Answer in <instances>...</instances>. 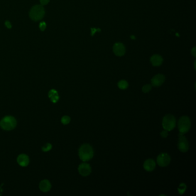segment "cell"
I'll use <instances>...</instances> for the list:
<instances>
[{"mask_svg":"<svg viewBox=\"0 0 196 196\" xmlns=\"http://www.w3.org/2000/svg\"><path fill=\"white\" fill-rule=\"evenodd\" d=\"M17 162L21 166L26 167L29 164V158L26 154H22L18 156L17 158Z\"/></svg>","mask_w":196,"mask_h":196,"instance_id":"cell-11","label":"cell"},{"mask_svg":"<svg viewBox=\"0 0 196 196\" xmlns=\"http://www.w3.org/2000/svg\"><path fill=\"white\" fill-rule=\"evenodd\" d=\"M178 128L179 133L185 134L189 132L191 128V121L187 116L181 117L178 122Z\"/></svg>","mask_w":196,"mask_h":196,"instance_id":"cell-4","label":"cell"},{"mask_svg":"<svg viewBox=\"0 0 196 196\" xmlns=\"http://www.w3.org/2000/svg\"><path fill=\"white\" fill-rule=\"evenodd\" d=\"M176 119L173 115L167 114L165 115L162 120L163 128L165 130L171 131L176 127Z\"/></svg>","mask_w":196,"mask_h":196,"instance_id":"cell-5","label":"cell"},{"mask_svg":"<svg viewBox=\"0 0 196 196\" xmlns=\"http://www.w3.org/2000/svg\"><path fill=\"white\" fill-rule=\"evenodd\" d=\"M186 189H187V186H186V185L185 183H181L179 185V186H178V193H179V194L182 195V194H183L185 193V191H186Z\"/></svg>","mask_w":196,"mask_h":196,"instance_id":"cell-17","label":"cell"},{"mask_svg":"<svg viewBox=\"0 0 196 196\" xmlns=\"http://www.w3.org/2000/svg\"><path fill=\"white\" fill-rule=\"evenodd\" d=\"M78 155L83 162H87L92 159L94 156V151L89 144L82 145L78 150Z\"/></svg>","mask_w":196,"mask_h":196,"instance_id":"cell-1","label":"cell"},{"mask_svg":"<svg viewBox=\"0 0 196 196\" xmlns=\"http://www.w3.org/2000/svg\"><path fill=\"white\" fill-rule=\"evenodd\" d=\"M118 87L121 90H125L128 87V83L125 80H121L117 83Z\"/></svg>","mask_w":196,"mask_h":196,"instance_id":"cell-16","label":"cell"},{"mask_svg":"<svg viewBox=\"0 0 196 196\" xmlns=\"http://www.w3.org/2000/svg\"><path fill=\"white\" fill-rule=\"evenodd\" d=\"M192 51H193V54H192L194 56H196V54H195V47L193 48Z\"/></svg>","mask_w":196,"mask_h":196,"instance_id":"cell-25","label":"cell"},{"mask_svg":"<svg viewBox=\"0 0 196 196\" xmlns=\"http://www.w3.org/2000/svg\"><path fill=\"white\" fill-rule=\"evenodd\" d=\"M45 15V10L43 6L41 5H36L32 7L29 12V17L35 21H40Z\"/></svg>","mask_w":196,"mask_h":196,"instance_id":"cell-2","label":"cell"},{"mask_svg":"<svg viewBox=\"0 0 196 196\" xmlns=\"http://www.w3.org/2000/svg\"><path fill=\"white\" fill-rule=\"evenodd\" d=\"M115 54L118 56H122L125 53V48L121 43H115L113 47Z\"/></svg>","mask_w":196,"mask_h":196,"instance_id":"cell-10","label":"cell"},{"mask_svg":"<svg viewBox=\"0 0 196 196\" xmlns=\"http://www.w3.org/2000/svg\"><path fill=\"white\" fill-rule=\"evenodd\" d=\"M71 121V118L68 116H64L61 119V122L64 125H67Z\"/></svg>","mask_w":196,"mask_h":196,"instance_id":"cell-18","label":"cell"},{"mask_svg":"<svg viewBox=\"0 0 196 196\" xmlns=\"http://www.w3.org/2000/svg\"><path fill=\"white\" fill-rule=\"evenodd\" d=\"M5 25L7 27V28L8 29H11L12 28V24L9 21H6L5 22Z\"/></svg>","mask_w":196,"mask_h":196,"instance_id":"cell-24","label":"cell"},{"mask_svg":"<svg viewBox=\"0 0 196 196\" xmlns=\"http://www.w3.org/2000/svg\"><path fill=\"white\" fill-rule=\"evenodd\" d=\"M39 188L43 192H47L51 188V185L50 181L47 179L41 181L39 184Z\"/></svg>","mask_w":196,"mask_h":196,"instance_id":"cell-14","label":"cell"},{"mask_svg":"<svg viewBox=\"0 0 196 196\" xmlns=\"http://www.w3.org/2000/svg\"><path fill=\"white\" fill-rule=\"evenodd\" d=\"M165 81V77L162 74L154 76L151 79V85L154 87H159Z\"/></svg>","mask_w":196,"mask_h":196,"instance_id":"cell-9","label":"cell"},{"mask_svg":"<svg viewBox=\"0 0 196 196\" xmlns=\"http://www.w3.org/2000/svg\"><path fill=\"white\" fill-rule=\"evenodd\" d=\"M152 89V85H149V84H147V85H144L143 88H142V91L143 92L146 93H149V92H150Z\"/></svg>","mask_w":196,"mask_h":196,"instance_id":"cell-19","label":"cell"},{"mask_svg":"<svg viewBox=\"0 0 196 196\" xmlns=\"http://www.w3.org/2000/svg\"><path fill=\"white\" fill-rule=\"evenodd\" d=\"M50 2V0H40V2H41V5L44 6V5H46L48 4Z\"/></svg>","mask_w":196,"mask_h":196,"instance_id":"cell-23","label":"cell"},{"mask_svg":"<svg viewBox=\"0 0 196 196\" xmlns=\"http://www.w3.org/2000/svg\"><path fill=\"white\" fill-rule=\"evenodd\" d=\"M171 162V158L167 153H161L156 158L157 164L161 167H166Z\"/></svg>","mask_w":196,"mask_h":196,"instance_id":"cell-7","label":"cell"},{"mask_svg":"<svg viewBox=\"0 0 196 196\" xmlns=\"http://www.w3.org/2000/svg\"><path fill=\"white\" fill-rule=\"evenodd\" d=\"M46 27H47V25H46V23L44 21H42L40 23L39 28H40V29L41 31H44L46 29Z\"/></svg>","mask_w":196,"mask_h":196,"instance_id":"cell-21","label":"cell"},{"mask_svg":"<svg viewBox=\"0 0 196 196\" xmlns=\"http://www.w3.org/2000/svg\"><path fill=\"white\" fill-rule=\"evenodd\" d=\"M168 135H169V131H167V130H165V129H164L163 131H162L161 132V136H162V137H163V138L167 137Z\"/></svg>","mask_w":196,"mask_h":196,"instance_id":"cell-22","label":"cell"},{"mask_svg":"<svg viewBox=\"0 0 196 196\" xmlns=\"http://www.w3.org/2000/svg\"><path fill=\"white\" fill-rule=\"evenodd\" d=\"M48 97L50 98L51 101L53 103H56L59 99V96L58 92L55 89H51L48 93Z\"/></svg>","mask_w":196,"mask_h":196,"instance_id":"cell-15","label":"cell"},{"mask_svg":"<svg viewBox=\"0 0 196 196\" xmlns=\"http://www.w3.org/2000/svg\"><path fill=\"white\" fill-rule=\"evenodd\" d=\"M155 162L152 159H147L143 164V167L147 171L151 172L155 169Z\"/></svg>","mask_w":196,"mask_h":196,"instance_id":"cell-12","label":"cell"},{"mask_svg":"<svg viewBox=\"0 0 196 196\" xmlns=\"http://www.w3.org/2000/svg\"><path fill=\"white\" fill-rule=\"evenodd\" d=\"M51 149H52V145L50 143H47L42 147L41 149H42L43 151L47 152V151H49Z\"/></svg>","mask_w":196,"mask_h":196,"instance_id":"cell-20","label":"cell"},{"mask_svg":"<svg viewBox=\"0 0 196 196\" xmlns=\"http://www.w3.org/2000/svg\"><path fill=\"white\" fill-rule=\"evenodd\" d=\"M79 173L83 176H86L90 174L92 172V167L87 163H82L78 166Z\"/></svg>","mask_w":196,"mask_h":196,"instance_id":"cell-8","label":"cell"},{"mask_svg":"<svg viewBox=\"0 0 196 196\" xmlns=\"http://www.w3.org/2000/svg\"><path fill=\"white\" fill-rule=\"evenodd\" d=\"M17 125L16 119L12 116L4 117L0 122V126L5 131H11L15 128Z\"/></svg>","mask_w":196,"mask_h":196,"instance_id":"cell-3","label":"cell"},{"mask_svg":"<svg viewBox=\"0 0 196 196\" xmlns=\"http://www.w3.org/2000/svg\"><path fill=\"white\" fill-rule=\"evenodd\" d=\"M178 139V148L179 150L182 152H187L189 149V145L186 137L184 135V134L179 133Z\"/></svg>","mask_w":196,"mask_h":196,"instance_id":"cell-6","label":"cell"},{"mask_svg":"<svg viewBox=\"0 0 196 196\" xmlns=\"http://www.w3.org/2000/svg\"><path fill=\"white\" fill-rule=\"evenodd\" d=\"M150 61L154 66H159L162 64V57L159 55H154L151 56Z\"/></svg>","mask_w":196,"mask_h":196,"instance_id":"cell-13","label":"cell"}]
</instances>
